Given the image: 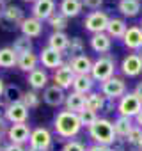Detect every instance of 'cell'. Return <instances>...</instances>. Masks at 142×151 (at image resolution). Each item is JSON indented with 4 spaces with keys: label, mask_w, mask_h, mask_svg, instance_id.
<instances>
[{
    "label": "cell",
    "mask_w": 142,
    "mask_h": 151,
    "mask_svg": "<svg viewBox=\"0 0 142 151\" xmlns=\"http://www.w3.org/2000/svg\"><path fill=\"white\" fill-rule=\"evenodd\" d=\"M124 140H126V144H128V146H131V147H135V149L142 151V128L133 126V130L124 137Z\"/></svg>",
    "instance_id": "836d02e7"
},
{
    "label": "cell",
    "mask_w": 142,
    "mask_h": 151,
    "mask_svg": "<svg viewBox=\"0 0 142 151\" xmlns=\"http://www.w3.org/2000/svg\"><path fill=\"white\" fill-rule=\"evenodd\" d=\"M30 133H32V128H30L27 123L11 124V126H9V132H7V142L25 146V144H29Z\"/></svg>",
    "instance_id": "4fadbf2b"
},
{
    "label": "cell",
    "mask_w": 142,
    "mask_h": 151,
    "mask_svg": "<svg viewBox=\"0 0 142 151\" xmlns=\"http://www.w3.org/2000/svg\"><path fill=\"white\" fill-rule=\"evenodd\" d=\"M4 89H6V82L0 78V98H2V94H4Z\"/></svg>",
    "instance_id": "7dc6e473"
},
{
    "label": "cell",
    "mask_w": 142,
    "mask_h": 151,
    "mask_svg": "<svg viewBox=\"0 0 142 151\" xmlns=\"http://www.w3.org/2000/svg\"><path fill=\"white\" fill-rule=\"evenodd\" d=\"M9 123L4 119V117H0V139H7V132H9Z\"/></svg>",
    "instance_id": "ab89813d"
},
{
    "label": "cell",
    "mask_w": 142,
    "mask_h": 151,
    "mask_svg": "<svg viewBox=\"0 0 142 151\" xmlns=\"http://www.w3.org/2000/svg\"><path fill=\"white\" fill-rule=\"evenodd\" d=\"M110 22V16L105 11H91L85 18H84V29L87 32L93 34H100L107 30V25Z\"/></svg>",
    "instance_id": "52a82bcc"
},
{
    "label": "cell",
    "mask_w": 142,
    "mask_h": 151,
    "mask_svg": "<svg viewBox=\"0 0 142 151\" xmlns=\"http://www.w3.org/2000/svg\"><path fill=\"white\" fill-rule=\"evenodd\" d=\"M52 142H53L52 132L44 126L34 128L32 133H30V139H29V146L34 147V149H41V151H50Z\"/></svg>",
    "instance_id": "ba28073f"
},
{
    "label": "cell",
    "mask_w": 142,
    "mask_h": 151,
    "mask_svg": "<svg viewBox=\"0 0 142 151\" xmlns=\"http://www.w3.org/2000/svg\"><path fill=\"white\" fill-rule=\"evenodd\" d=\"M133 93H135V94H137V96H138V98L142 100V80H140V82H138V84L135 86V89H133Z\"/></svg>",
    "instance_id": "ee69618b"
},
{
    "label": "cell",
    "mask_w": 142,
    "mask_h": 151,
    "mask_svg": "<svg viewBox=\"0 0 142 151\" xmlns=\"http://www.w3.org/2000/svg\"><path fill=\"white\" fill-rule=\"evenodd\" d=\"M30 16L37 18L39 22H48L52 14L57 13V4L55 0H36L30 9Z\"/></svg>",
    "instance_id": "7c38bea8"
},
{
    "label": "cell",
    "mask_w": 142,
    "mask_h": 151,
    "mask_svg": "<svg viewBox=\"0 0 142 151\" xmlns=\"http://www.w3.org/2000/svg\"><path fill=\"white\" fill-rule=\"evenodd\" d=\"M89 45L91 48L98 53V55H103V53H108L110 48H112V39L107 32H100V34H93L91 39H89Z\"/></svg>",
    "instance_id": "ffe728a7"
},
{
    "label": "cell",
    "mask_w": 142,
    "mask_h": 151,
    "mask_svg": "<svg viewBox=\"0 0 142 151\" xmlns=\"http://www.w3.org/2000/svg\"><path fill=\"white\" fill-rule=\"evenodd\" d=\"M39 62L44 69H57L64 64V53L50 48V46H43L39 52Z\"/></svg>",
    "instance_id": "9c48e42d"
},
{
    "label": "cell",
    "mask_w": 142,
    "mask_h": 151,
    "mask_svg": "<svg viewBox=\"0 0 142 151\" xmlns=\"http://www.w3.org/2000/svg\"><path fill=\"white\" fill-rule=\"evenodd\" d=\"M121 73L128 78H133V77H138L142 73V57L138 53H128L123 60H121Z\"/></svg>",
    "instance_id": "8fae6325"
},
{
    "label": "cell",
    "mask_w": 142,
    "mask_h": 151,
    "mask_svg": "<svg viewBox=\"0 0 142 151\" xmlns=\"http://www.w3.org/2000/svg\"><path fill=\"white\" fill-rule=\"evenodd\" d=\"M16 68L23 73H30L34 71L36 68H39V55H36L34 52H29V53H23V55H18V62H16Z\"/></svg>",
    "instance_id": "cb8c5ba5"
},
{
    "label": "cell",
    "mask_w": 142,
    "mask_h": 151,
    "mask_svg": "<svg viewBox=\"0 0 142 151\" xmlns=\"http://www.w3.org/2000/svg\"><path fill=\"white\" fill-rule=\"evenodd\" d=\"M22 103L30 110V109H37L39 103H41V96L36 93V91H25L23 96H22Z\"/></svg>",
    "instance_id": "d590c367"
},
{
    "label": "cell",
    "mask_w": 142,
    "mask_h": 151,
    "mask_svg": "<svg viewBox=\"0 0 142 151\" xmlns=\"http://www.w3.org/2000/svg\"><path fill=\"white\" fill-rule=\"evenodd\" d=\"M4 151H27V147H25V146H22V144L7 142V146H6V149H4Z\"/></svg>",
    "instance_id": "b9f144b4"
},
{
    "label": "cell",
    "mask_w": 142,
    "mask_h": 151,
    "mask_svg": "<svg viewBox=\"0 0 142 151\" xmlns=\"http://www.w3.org/2000/svg\"><path fill=\"white\" fill-rule=\"evenodd\" d=\"M64 109L69 110V112H75V114H80L84 109H85V96L84 94H78L75 91H71L66 94V101H64Z\"/></svg>",
    "instance_id": "603a6c76"
},
{
    "label": "cell",
    "mask_w": 142,
    "mask_h": 151,
    "mask_svg": "<svg viewBox=\"0 0 142 151\" xmlns=\"http://www.w3.org/2000/svg\"><path fill=\"white\" fill-rule=\"evenodd\" d=\"M6 109H7V103L0 98V117H4V119H6Z\"/></svg>",
    "instance_id": "7bdbcfd3"
},
{
    "label": "cell",
    "mask_w": 142,
    "mask_h": 151,
    "mask_svg": "<svg viewBox=\"0 0 142 151\" xmlns=\"http://www.w3.org/2000/svg\"><path fill=\"white\" fill-rule=\"evenodd\" d=\"M7 146V139H0V151H4Z\"/></svg>",
    "instance_id": "bcb514c9"
},
{
    "label": "cell",
    "mask_w": 142,
    "mask_h": 151,
    "mask_svg": "<svg viewBox=\"0 0 142 151\" xmlns=\"http://www.w3.org/2000/svg\"><path fill=\"white\" fill-rule=\"evenodd\" d=\"M67 64L75 75H91V69H93V59L85 53L73 57V59H67Z\"/></svg>",
    "instance_id": "ac0fdd59"
},
{
    "label": "cell",
    "mask_w": 142,
    "mask_h": 151,
    "mask_svg": "<svg viewBox=\"0 0 142 151\" xmlns=\"http://www.w3.org/2000/svg\"><path fill=\"white\" fill-rule=\"evenodd\" d=\"M16 62H18V53H16L11 46L0 48V68L11 69V68L16 66Z\"/></svg>",
    "instance_id": "f546056e"
},
{
    "label": "cell",
    "mask_w": 142,
    "mask_h": 151,
    "mask_svg": "<svg viewBox=\"0 0 142 151\" xmlns=\"http://www.w3.org/2000/svg\"><path fill=\"white\" fill-rule=\"evenodd\" d=\"M75 77H77V75L73 73V69L69 68V64L64 62L60 68H57V69L53 71V75H52V82H53V86H57V87H60V89L66 91V89H71Z\"/></svg>",
    "instance_id": "30bf717a"
},
{
    "label": "cell",
    "mask_w": 142,
    "mask_h": 151,
    "mask_svg": "<svg viewBox=\"0 0 142 151\" xmlns=\"http://www.w3.org/2000/svg\"><path fill=\"white\" fill-rule=\"evenodd\" d=\"M87 151H114L110 146H101V144H91L87 146Z\"/></svg>",
    "instance_id": "60d3db41"
},
{
    "label": "cell",
    "mask_w": 142,
    "mask_h": 151,
    "mask_svg": "<svg viewBox=\"0 0 142 151\" xmlns=\"http://www.w3.org/2000/svg\"><path fill=\"white\" fill-rule=\"evenodd\" d=\"M105 103H107V98L100 93V91H93L85 96V109L93 110V112H100V110H105Z\"/></svg>",
    "instance_id": "83f0119b"
},
{
    "label": "cell",
    "mask_w": 142,
    "mask_h": 151,
    "mask_svg": "<svg viewBox=\"0 0 142 151\" xmlns=\"http://www.w3.org/2000/svg\"><path fill=\"white\" fill-rule=\"evenodd\" d=\"M11 48H13L18 55H23V53L34 52V43H32V39L27 37V36H18V37H14V43H13Z\"/></svg>",
    "instance_id": "1f68e13d"
},
{
    "label": "cell",
    "mask_w": 142,
    "mask_h": 151,
    "mask_svg": "<svg viewBox=\"0 0 142 151\" xmlns=\"http://www.w3.org/2000/svg\"><path fill=\"white\" fill-rule=\"evenodd\" d=\"M23 2H29V4H34V2H36V0H23Z\"/></svg>",
    "instance_id": "816d5d0a"
},
{
    "label": "cell",
    "mask_w": 142,
    "mask_h": 151,
    "mask_svg": "<svg viewBox=\"0 0 142 151\" xmlns=\"http://www.w3.org/2000/svg\"><path fill=\"white\" fill-rule=\"evenodd\" d=\"M112 123H114V132H115V135L121 137V139H124V137L133 130V126H135V121H133L131 117H124V116H117Z\"/></svg>",
    "instance_id": "4316f807"
},
{
    "label": "cell",
    "mask_w": 142,
    "mask_h": 151,
    "mask_svg": "<svg viewBox=\"0 0 142 151\" xmlns=\"http://www.w3.org/2000/svg\"><path fill=\"white\" fill-rule=\"evenodd\" d=\"M142 9V2L140 0H119L117 2V11L124 16V18H135Z\"/></svg>",
    "instance_id": "d4e9b609"
},
{
    "label": "cell",
    "mask_w": 142,
    "mask_h": 151,
    "mask_svg": "<svg viewBox=\"0 0 142 151\" xmlns=\"http://www.w3.org/2000/svg\"><path fill=\"white\" fill-rule=\"evenodd\" d=\"M48 25L53 29V32H64V30L67 29V18L57 11L55 14H52V16H50Z\"/></svg>",
    "instance_id": "e575fe53"
},
{
    "label": "cell",
    "mask_w": 142,
    "mask_h": 151,
    "mask_svg": "<svg viewBox=\"0 0 142 151\" xmlns=\"http://www.w3.org/2000/svg\"><path fill=\"white\" fill-rule=\"evenodd\" d=\"M98 117H100V116H98L96 112L89 110V109H84V110L78 114V119H80L82 128H91V126L96 123V119H98Z\"/></svg>",
    "instance_id": "8d00e7d4"
},
{
    "label": "cell",
    "mask_w": 142,
    "mask_h": 151,
    "mask_svg": "<svg viewBox=\"0 0 142 151\" xmlns=\"http://www.w3.org/2000/svg\"><path fill=\"white\" fill-rule=\"evenodd\" d=\"M0 2H4L6 6H9V2H11V0H0Z\"/></svg>",
    "instance_id": "f907efd6"
},
{
    "label": "cell",
    "mask_w": 142,
    "mask_h": 151,
    "mask_svg": "<svg viewBox=\"0 0 142 151\" xmlns=\"http://www.w3.org/2000/svg\"><path fill=\"white\" fill-rule=\"evenodd\" d=\"M138 27H140V29H142V20H140V23H138Z\"/></svg>",
    "instance_id": "f5cc1de1"
},
{
    "label": "cell",
    "mask_w": 142,
    "mask_h": 151,
    "mask_svg": "<svg viewBox=\"0 0 142 151\" xmlns=\"http://www.w3.org/2000/svg\"><path fill=\"white\" fill-rule=\"evenodd\" d=\"M126 30H128V25H126V22L123 18H110L105 32L110 36V39H123Z\"/></svg>",
    "instance_id": "484cf974"
},
{
    "label": "cell",
    "mask_w": 142,
    "mask_h": 151,
    "mask_svg": "<svg viewBox=\"0 0 142 151\" xmlns=\"http://www.w3.org/2000/svg\"><path fill=\"white\" fill-rule=\"evenodd\" d=\"M84 9L82 0H60L59 2V13L64 14L67 20L69 18H77Z\"/></svg>",
    "instance_id": "7402d4cb"
},
{
    "label": "cell",
    "mask_w": 142,
    "mask_h": 151,
    "mask_svg": "<svg viewBox=\"0 0 142 151\" xmlns=\"http://www.w3.org/2000/svg\"><path fill=\"white\" fill-rule=\"evenodd\" d=\"M6 121L9 124H18V123H27L29 121V109L18 101V103H11L6 109Z\"/></svg>",
    "instance_id": "5bb4252c"
},
{
    "label": "cell",
    "mask_w": 142,
    "mask_h": 151,
    "mask_svg": "<svg viewBox=\"0 0 142 151\" xmlns=\"http://www.w3.org/2000/svg\"><path fill=\"white\" fill-rule=\"evenodd\" d=\"M22 96H23V91H22L18 86H14V84H7L6 89H4V94H2V100H4L7 105H11V103H18V101H22Z\"/></svg>",
    "instance_id": "d6a6232c"
},
{
    "label": "cell",
    "mask_w": 142,
    "mask_h": 151,
    "mask_svg": "<svg viewBox=\"0 0 142 151\" xmlns=\"http://www.w3.org/2000/svg\"><path fill=\"white\" fill-rule=\"evenodd\" d=\"M89 132V139L93 140V144H101V146H112L114 140L117 139L115 132H114V123L107 117H98L96 123L87 128Z\"/></svg>",
    "instance_id": "7a4b0ae2"
},
{
    "label": "cell",
    "mask_w": 142,
    "mask_h": 151,
    "mask_svg": "<svg viewBox=\"0 0 142 151\" xmlns=\"http://www.w3.org/2000/svg\"><path fill=\"white\" fill-rule=\"evenodd\" d=\"M94 78L91 77V75H77L75 80H73V86H71V89H73L75 93L78 94H84L87 96L89 93L94 91Z\"/></svg>",
    "instance_id": "44dd1931"
},
{
    "label": "cell",
    "mask_w": 142,
    "mask_h": 151,
    "mask_svg": "<svg viewBox=\"0 0 142 151\" xmlns=\"http://www.w3.org/2000/svg\"><path fill=\"white\" fill-rule=\"evenodd\" d=\"M133 121H135V126H138V128H142V110L133 117Z\"/></svg>",
    "instance_id": "f6af8a7d"
},
{
    "label": "cell",
    "mask_w": 142,
    "mask_h": 151,
    "mask_svg": "<svg viewBox=\"0 0 142 151\" xmlns=\"http://www.w3.org/2000/svg\"><path fill=\"white\" fill-rule=\"evenodd\" d=\"M53 130L55 133L60 137V139H75L80 130H82V124H80V119H78V114L75 112H69V110H59L53 117Z\"/></svg>",
    "instance_id": "6da1fadb"
},
{
    "label": "cell",
    "mask_w": 142,
    "mask_h": 151,
    "mask_svg": "<svg viewBox=\"0 0 142 151\" xmlns=\"http://www.w3.org/2000/svg\"><path fill=\"white\" fill-rule=\"evenodd\" d=\"M4 11H6V4H4V2H0V16H2Z\"/></svg>",
    "instance_id": "c3c4849f"
},
{
    "label": "cell",
    "mask_w": 142,
    "mask_h": 151,
    "mask_svg": "<svg viewBox=\"0 0 142 151\" xmlns=\"http://www.w3.org/2000/svg\"><path fill=\"white\" fill-rule=\"evenodd\" d=\"M142 110V100L131 91H128L119 101H117V114L119 116H124V117H135L138 112Z\"/></svg>",
    "instance_id": "5b68a950"
},
{
    "label": "cell",
    "mask_w": 142,
    "mask_h": 151,
    "mask_svg": "<svg viewBox=\"0 0 142 151\" xmlns=\"http://www.w3.org/2000/svg\"><path fill=\"white\" fill-rule=\"evenodd\" d=\"M67 43H69V36L66 32H52L48 36V45L46 46H50V48L64 53L66 48H67Z\"/></svg>",
    "instance_id": "f1b7e54d"
},
{
    "label": "cell",
    "mask_w": 142,
    "mask_h": 151,
    "mask_svg": "<svg viewBox=\"0 0 142 151\" xmlns=\"http://www.w3.org/2000/svg\"><path fill=\"white\" fill-rule=\"evenodd\" d=\"M85 52V41L78 36L75 37H69V43H67V48L64 53H67V59H73V57H78Z\"/></svg>",
    "instance_id": "4dcf8cb0"
},
{
    "label": "cell",
    "mask_w": 142,
    "mask_h": 151,
    "mask_svg": "<svg viewBox=\"0 0 142 151\" xmlns=\"http://www.w3.org/2000/svg\"><path fill=\"white\" fill-rule=\"evenodd\" d=\"M25 20V13L20 6H6V11L0 16V27L4 30H14L20 29V23Z\"/></svg>",
    "instance_id": "8992f818"
},
{
    "label": "cell",
    "mask_w": 142,
    "mask_h": 151,
    "mask_svg": "<svg viewBox=\"0 0 142 151\" xmlns=\"http://www.w3.org/2000/svg\"><path fill=\"white\" fill-rule=\"evenodd\" d=\"M60 151H87V146L77 139H71V140H66L62 149Z\"/></svg>",
    "instance_id": "74e56055"
},
{
    "label": "cell",
    "mask_w": 142,
    "mask_h": 151,
    "mask_svg": "<svg viewBox=\"0 0 142 151\" xmlns=\"http://www.w3.org/2000/svg\"><path fill=\"white\" fill-rule=\"evenodd\" d=\"M100 93L107 98V100H114V101H119L126 93H128V87H126V82L123 77H110L108 80L101 82L100 84Z\"/></svg>",
    "instance_id": "277c9868"
},
{
    "label": "cell",
    "mask_w": 142,
    "mask_h": 151,
    "mask_svg": "<svg viewBox=\"0 0 142 151\" xmlns=\"http://www.w3.org/2000/svg\"><path fill=\"white\" fill-rule=\"evenodd\" d=\"M27 82L29 86L32 87V91H39V89H46L48 87V82H50V77H48V71L44 68H36L34 71H30L27 75Z\"/></svg>",
    "instance_id": "9a60e30c"
},
{
    "label": "cell",
    "mask_w": 142,
    "mask_h": 151,
    "mask_svg": "<svg viewBox=\"0 0 142 151\" xmlns=\"http://www.w3.org/2000/svg\"><path fill=\"white\" fill-rule=\"evenodd\" d=\"M82 4H84V7L96 11V9H100L103 6V0H82Z\"/></svg>",
    "instance_id": "f35d334b"
},
{
    "label": "cell",
    "mask_w": 142,
    "mask_h": 151,
    "mask_svg": "<svg viewBox=\"0 0 142 151\" xmlns=\"http://www.w3.org/2000/svg\"><path fill=\"white\" fill-rule=\"evenodd\" d=\"M43 27H44L43 22H39L37 18L25 16V20L20 23V32H22V36H27L30 39H34V37H39L43 34Z\"/></svg>",
    "instance_id": "2e32d148"
},
{
    "label": "cell",
    "mask_w": 142,
    "mask_h": 151,
    "mask_svg": "<svg viewBox=\"0 0 142 151\" xmlns=\"http://www.w3.org/2000/svg\"><path fill=\"white\" fill-rule=\"evenodd\" d=\"M126 151H128V149H126Z\"/></svg>",
    "instance_id": "db71d44e"
},
{
    "label": "cell",
    "mask_w": 142,
    "mask_h": 151,
    "mask_svg": "<svg viewBox=\"0 0 142 151\" xmlns=\"http://www.w3.org/2000/svg\"><path fill=\"white\" fill-rule=\"evenodd\" d=\"M123 45L131 50V52H137L140 46H142V29L138 25H133V27H128L126 34L123 36Z\"/></svg>",
    "instance_id": "d6986e66"
},
{
    "label": "cell",
    "mask_w": 142,
    "mask_h": 151,
    "mask_svg": "<svg viewBox=\"0 0 142 151\" xmlns=\"http://www.w3.org/2000/svg\"><path fill=\"white\" fill-rule=\"evenodd\" d=\"M43 101L50 107H60L66 101V91L52 84L43 91Z\"/></svg>",
    "instance_id": "e0dca14e"
},
{
    "label": "cell",
    "mask_w": 142,
    "mask_h": 151,
    "mask_svg": "<svg viewBox=\"0 0 142 151\" xmlns=\"http://www.w3.org/2000/svg\"><path fill=\"white\" fill-rule=\"evenodd\" d=\"M115 57L112 53H103L100 55L96 60H93V69H91V77L94 78V82L101 84L105 80H108L110 77L115 75Z\"/></svg>",
    "instance_id": "3957f363"
},
{
    "label": "cell",
    "mask_w": 142,
    "mask_h": 151,
    "mask_svg": "<svg viewBox=\"0 0 142 151\" xmlns=\"http://www.w3.org/2000/svg\"><path fill=\"white\" fill-rule=\"evenodd\" d=\"M27 151H41V149H34V147H30V146H29V147H27Z\"/></svg>",
    "instance_id": "681fc988"
}]
</instances>
